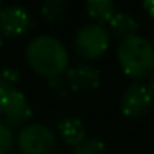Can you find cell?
<instances>
[{"instance_id":"obj_8","label":"cell","mask_w":154,"mask_h":154,"mask_svg":"<svg viewBox=\"0 0 154 154\" xmlns=\"http://www.w3.org/2000/svg\"><path fill=\"white\" fill-rule=\"evenodd\" d=\"M66 80L71 86L73 93H81L86 94L91 91L98 90L101 85V75L93 65L90 63H78L71 66L66 71Z\"/></svg>"},{"instance_id":"obj_6","label":"cell","mask_w":154,"mask_h":154,"mask_svg":"<svg viewBox=\"0 0 154 154\" xmlns=\"http://www.w3.org/2000/svg\"><path fill=\"white\" fill-rule=\"evenodd\" d=\"M32 119H33V108L25 93H22L20 90L8 91L4 103V109H2V121L12 129L15 128L22 129L28 126Z\"/></svg>"},{"instance_id":"obj_12","label":"cell","mask_w":154,"mask_h":154,"mask_svg":"<svg viewBox=\"0 0 154 154\" xmlns=\"http://www.w3.org/2000/svg\"><path fill=\"white\" fill-rule=\"evenodd\" d=\"M68 12V2L65 0H47L40 7V14L50 23H57L65 18Z\"/></svg>"},{"instance_id":"obj_20","label":"cell","mask_w":154,"mask_h":154,"mask_svg":"<svg viewBox=\"0 0 154 154\" xmlns=\"http://www.w3.org/2000/svg\"><path fill=\"white\" fill-rule=\"evenodd\" d=\"M4 33H2V32H0V48H2V45H4Z\"/></svg>"},{"instance_id":"obj_3","label":"cell","mask_w":154,"mask_h":154,"mask_svg":"<svg viewBox=\"0 0 154 154\" xmlns=\"http://www.w3.org/2000/svg\"><path fill=\"white\" fill-rule=\"evenodd\" d=\"M17 147L20 154H55L58 134L43 123H30L17 133Z\"/></svg>"},{"instance_id":"obj_23","label":"cell","mask_w":154,"mask_h":154,"mask_svg":"<svg viewBox=\"0 0 154 154\" xmlns=\"http://www.w3.org/2000/svg\"><path fill=\"white\" fill-rule=\"evenodd\" d=\"M57 154H65V152H57Z\"/></svg>"},{"instance_id":"obj_22","label":"cell","mask_w":154,"mask_h":154,"mask_svg":"<svg viewBox=\"0 0 154 154\" xmlns=\"http://www.w3.org/2000/svg\"><path fill=\"white\" fill-rule=\"evenodd\" d=\"M4 10V5H2V2H0V12Z\"/></svg>"},{"instance_id":"obj_19","label":"cell","mask_w":154,"mask_h":154,"mask_svg":"<svg viewBox=\"0 0 154 154\" xmlns=\"http://www.w3.org/2000/svg\"><path fill=\"white\" fill-rule=\"evenodd\" d=\"M146 86L149 88V91H151V94L154 96V73L149 76V80H147V83H146Z\"/></svg>"},{"instance_id":"obj_18","label":"cell","mask_w":154,"mask_h":154,"mask_svg":"<svg viewBox=\"0 0 154 154\" xmlns=\"http://www.w3.org/2000/svg\"><path fill=\"white\" fill-rule=\"evenodd\" d=\"M5 98H7V93H5V91L2 90V86H0V116H2V109H4Z\"/></svg>"},{"instance_id":"obj_11","label":"cell","mask_w":154,"mask_h":154,"mask_svg":"<svg viewBox=\"0 0 154 154\" xmlns=\"http://www.w3.org/2000/svg\"><path fill=\"white\" fill-rule=\"evenodd\" d=\"M86 14L90 15L91 20H94V23L104 25L106 27L111 22V18L116 15V5L111 0H90L85 4Z\"/></svg>"},{"instance_id":"obj_14","label":"cell","mask_w":154,"mask_h":154,"mask_svg":"<svg viewBox=\"0 0 154 154\" xmlns=\"http://www.w3.org/2000/svg\"><path fill=\"white\" fill-rule=\"evenodd\" d=\"M20 80H22V75L15 66L0 68V86H2V90H4L5 93L18 90Z\"/></svg>"},{"instance_id":"obj_21","label":"cell","mask_w":154,"mask_h":154,"mask_svg":"<svg viewBox=\"0 0 154 154\" xmlns=\"http://www.w3.org/2000/svg\"><path fill=\"white\" fill-rule=\"evenodd\" d=\"M151 43H152V47H154V28H152V33H151Z\"/></svg>"},{"instance_id":"obj_17","label":"cell","mask_w":154,"mask_h":154,"mask_svg":"<svg viewBox=\"0 0 154 154\" xmlns=\"http://www.w3.org/2000/svg\"><path fill=\"white\" fill-rule=\"evenodd\" d=\"M143 8L151 18H154V0H146L143 4Z\"/></svg>"},{"instance_id":"obj_9","label":"cell","mask_w":154,"mask_h":154,"mask_svg":"<svg viewBox=\"0 0 154 154\" xmlns=\"http://www.w3.org/2000/svg\"><path fill=\"white\" fill-rule=\"evenodd\" d=\"M58 136L63 139L65 144L73 146V149L76 146H80L83 141H86V128H85L83 121L76 116H66L63 119H60L57 126Z\"/></svg>"},{"instance_id":"obj_1","label":"cell","mask_w":154,"mask_h":154,"mask_svg":"<svg viewBox=\"0 0 154 154\" xmlns=\"http://www.w3.org/2000/svg\"><path fill=\"white\" fill-rule=\"evenodd\" d=\"M25 60L37 75L51 80L70 70V55L61 40L51 35H37L25 48Z\"/></svg>"},{"instance_id":"obj_4","label":"cell","mask_w":154,"mask_h":154,"mask_svg":"<svg viewBox=\"0 0 154 154\" xmlns=\"http://www.w3.org/2000/svg\"><path fill=\"white\" fill-rule=\"evenodd\" d=\"M111 45V33L108 27L98 23H88L75 33L73 48L78 57L83 60H98L101 58Z\"/></svg>"},{"instance_id":"obj_2","label":"cell","mask_w":154,"mask_h":154,"mask_svg":"<svg viewBox=\"0 0 154 154\" xmlns=\"http://www.w3.org/2000/svg\"><path fill=\"white\" fill-rule=\"evenodd\" d=\"M116 57L124 75L133 80L149 78L154 71V47L141 35L121 42Z\"/></svg>"},{"instance_id":"obj_7","label":"cell","mask_w":154,"mask_h":154,"mask_svg":"<svg viewBox=\"0 0 154 154\" xmlns=\"http://www.w3.org/2000/svg\"><path fill=\"white\" fill-rule=\"evenodd\" d=\"M35 27L33 15L22 5H8L0 12V32L5 38H18Z\"/></svg>"},{"instance_id":"obj_5","label":"cell","mask_w":154,"mask_h":154,"mask_svg":"<svg viewBox=\"0 0 154 154\" xmlns=\"http://www.w3.org/2000/svg\"><path fill=\"white\" fill-rule=\"evenodd\" d=\"M154 96L146 85L134 81L123 91L119 100L121 113L129 119H141L151 111Z\"/></svg>"},{"instance_id":"obj_13","label":"cell","mask_w":154,"mask_h":154,"mask_svg":"<svg viewBox=\"0 0 154 154\" xmlns=\"http://www.w3.org/2000/svg\"><path fill=\"white\" fill-rule=\"evenodd\" d=\"M47 88L50 91V94L57 100H68L71 96V86L68 83L66 76H57V78H51V80H47Z\"/></svg>"},{"instance_id":"obj_15","label":"cell","mask_w":154,"mask_h":154,"mask_svg":"<svg viewBox=\"0 0 154 154\" xmlns=\"http://www.w3.org/2000/svg\"><path fill=\"white\" fill-rule=\"evenodd\" d=\"M73 154H108V147L100 137H88L73 149Z\"/></svg>"},{"instance_id":"obj_16","label":"cell","mask_w":154,"mask_h":154,"mask_svg":"<svg viewBox=\"0 0 154 154\" xmlns=\"http://www.w3.org/2000/svg\"><path fill=\"white\" fill-rule=\"evenodd\" d=\"M14 146H17V136L10 126L0 121V154H12Z\"/></svg>"},{"instance_id":"obj_10","label":"cell","mask_w":154,"mask_h":154,"mask_svg":"<svg viewBox=\"0 0 154 154\" xmlns=\"http://www.w3.org/2000/svg\"><path fill=\"white\" fill-rule=\"evenodd\" d=\"M106 27L111 33V38L119 40V43L131 37H136L139 30L137 20L128 12H116V15L111 18V22Z\"/></svg>"}]
</instances>
